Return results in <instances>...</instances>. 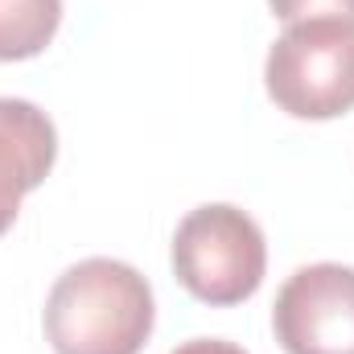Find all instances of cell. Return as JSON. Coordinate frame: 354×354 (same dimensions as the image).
Masks as SVG:
<instances>
[{
    "label": "cell",
    "mask_w": 354,
    "mask_h": 354,
    "mask_svg": "<svg viewBox=\"0 0 354 354\" xmlns=\"http://www.w3.org/2000/svg\"><path fill=\"white\" fill-rule=\"evenodd\" d=\"M264 272L268 243L248 210L231 202H206L177 223L174 276L194 301L214 309L243 305L264 284Z\"/></svg>",
    "instance_id": "cell-2"
},
{
    "label": "cell",
    "mask_w": 354,
    "mask_h": 354,
    "mask_svg": "<svg viewBox=\"0 0 354 354\" xmlns=\"http://www.w3.org/2000/svg\"><path fill=\"white\" fill-rule=\"evenodd\" d=\"M174 354H248V351L235 346V342H227V338H189Z\"/></svg>",
    "instance_id": "cell-8"
},
{
    "label": "cell",
    "mask_w": 354,
    "mask_h": 354,
    "mask_svg": "<svg viewBox=\"0 0 354 354\" xmlns=\"http://www.w3.org/2000/svg\"><path fill=\"white\" fill-rule=\"evenodd\" d=\"M272 330L284 354H354V268H297L276 292Z\"/></svg>",
    "instance_id": "cell-4"
},
{
    "label": "cell",
    "mask_w": 354,
    "mask_h": 354,
    "mask_svg": "<svg viewBox=\"0 0 354 354\" xmlns=\"http://www.w3.org/2000/svg\"><path fill=\"white\" fill-rule=\"evenodd\" d=\"M62 25V0H0V62L37 58Z\"/></svg>",
    "instance_id": "cell-6"
},
{
    "label": "cell",
    "mask_w": 354,
    "mask_h": 354,
    "mask_svg": "<svg viewBox=\"0 0 354 354\" xmlns=\"http://www.w3.org/2000/svg\"><path fill=\"white\" fill-rule=\"evenodd\" d=\"M54 157V120L29 99L0 95V235L17 223L21 198L50 177Z\"/></svg>",
    "instance_id": "cell-5"
},
{
    "label": "cell",
    "mask_w": 354,
    "mask_h": 354,
    "mask_svg": "<svg viewBox=\"0 0 354 354\" xmlns=\"http://www.w3.org/2000/svg\"><path fill=\"white\" fill-rule=\"evenodd\" d=\"M268 99L292 120L354 111V21L313 17L288 25L264 62Z\"/></svg>",
    "instance_id": "cell-3"
},
{
    "label": "cell",
    "mask_w": 354,
    "mask_h": 354,
    "mask_svg": "<svg viewBox=\"0 0 354 354\" xmlns=\"http://www.w3.org/2000/svg\"><path fill=\"white\" fill-rule=\"evenodd\" d=\"M272 17H280L284 25L297 21H313V17H342L354 21V0H268Z\"/></svg>",
    "instance_id": "cell-7"
},
{
    "label": "cell",
    "mask_w": 354,
    "mask_h": 354,
    "mask_svg": "<svg viewBox=\"0 0 354 354\" xmlns=\"http://www.w3.org/2000/svg\"><path fill=\"white\" fill-rule=\"evenodd\" d=\"M153 317V288L136 268L91 256L54 280L41 326L54 354H140Z\"/></svg>",
    "instance_id": "cell-1"
}]
</instances>
